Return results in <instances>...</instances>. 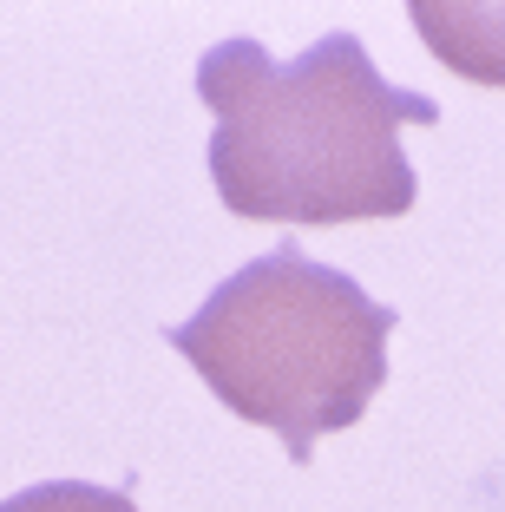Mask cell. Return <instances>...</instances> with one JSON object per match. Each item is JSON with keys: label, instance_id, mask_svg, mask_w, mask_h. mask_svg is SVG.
I'll use <instances>...</instances> for the list:
<instances>
[{"label": "cell", "instance_id": "obj_1", "mask_svg": "<svg viewBox=\"0 0 505 512\" xmlns=\"http://www.w3.org/2000/svg\"><path fill=\"white\" fill-rule=\"evenodd\" d=\"M210 106V184L250 224H368L407 217L420 178L401 151L407 125L440 106L374 73L355 33H328L302 60H269L256 40H223L197 60Z\"/></svg>", "mask_w": 505, "mask_h": 512}, {"label": "cell", "instance_id": "obj_2", "mask_svg": "<svg viewBox=\"0 0 505 512\" xmlns=\"http://www.w3.org/2000/svg\"><path fill=\"white\" fill-rule=\"evenodd\" d=\"M394 309L348 270L315 263L302 243H276L210 289L191 322L164 342L204 375L237 421L269 427L289 460H309L322 434H342L387 388Z\"/></svg>", "mask_w": 505, "mask_h": 512}, {"label": "cell", "instance_id": "obj_3", "mask_svg": "<svg viewBox=\"0 0 505 512\" xmlns=\"http://www.w3.org/2000/svg\"><path fill=\"white\" fill-rule=\"evenodd\" d=\"M414 27L446 66H460L479 86H505V7H440L414 0Z\"/></svg>", "mask_w": 505, "mask_h": 512}, {"label": "cell", "instance_id": "obj_4", "mask_svg": "<svg viewBox=\"0 0 505 512\" xmlns=\"http://www.w3.org/2000/svg\"><path fill=\"white\" fill-rule=\"evenodd\" d=\"M0 512H138L125 493L112 486H86V480H46V486H27V493L0 499Z\"/></svg>", "mask_w": 505, "mask_h": 512}]
</instances>
